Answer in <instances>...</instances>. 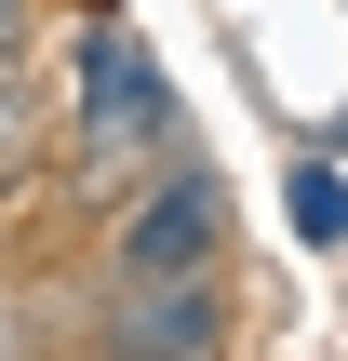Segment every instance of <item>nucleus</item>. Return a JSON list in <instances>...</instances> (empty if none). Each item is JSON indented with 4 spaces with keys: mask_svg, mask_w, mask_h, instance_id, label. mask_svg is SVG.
<instances>
[{
    "mask_svg": "<svg viewBox=\"0 0 348 361\" xmlns=\"http://www.w3.org/2000/svg\"><path fill=\"white\" fill-rule=\"evenodd\" d=\"M161 268H228V188L201 174V147H174L107 214V281H161Z\"/></svg>",
    "mask_w": 348,
    "mask_h": 361,
    "instance_id": "1",
    "label": "nucleus"
},
{
    "mask_svg": "<svg viewBox=\"0 0 348 361\" xmlns=\"http://www.w3.org/2000/svg\"><path fill=\"white\" fill-rule=\"evenodd\" d=\"M188 147V121H174V80H148V94H107V107H67V201L80 214H121L161 161Z\"/></svg>",
    "mask_w": 348,
    "mask_h": 361,
    "instance_id": "2",
    "label": "nucleus"
},
{
    "mask_svg": "<svg viewBox=\"0 0 348 361\" xmlns=\"http://www.w3.org/2000/svg\"><path fill=\"white\" fill-rule=\"evenodd\" d=\"M94 348H107V361H228V295H215V268L107 281V308H94Z\"/></svg>",
    "mask_w": 348,
    "mask_h": 361,
    "instance_id": "3",
    "label": "nucleus"
},
{
    "mask_svg": "<svg viewBox=\"0 0 348 361\" xmlns=\"http://www.w3.org/2000/svg\"><path fill=\"white\" fill-rule=\"evenodd\" d=\"M54 147H67V134H54V67H40V54H0V214L54 174Z\"/></svg>",
    "mask_w": 348,
    "mask_h": 361,
    "instance_id": "4",
    "label": "nucleus"
},
{
    "mask_svg": "<svg viewBox=\"0 0 348 361\" xmlns=\"http://www.w3.org/2000/svg\"><path fill=\"white\" fill-rule=\"evenodd\" d=\"M295 228H308V241H348V188H335V174H322V161L295 174Z\"/></svg>",
    "mask_w": 348,
    "mask_h": 361,
    "instance_id": "5",
    "label": "nucleus"
},
{
    "mask_svg": "<svg viewBox=\"0 0 348 361\" xmlns=\"http://www.w3.org/2000/svg\"><path fill=\"white\" fill-rule=\"evenodd\" d=\"M27 13H40V0H0V54H27Z\"/></svg>",
    "mask_w": 348,
    "mask_h": 361,
    "instance_id": "6",
    "label": "nucleus"
}]
</instances>
